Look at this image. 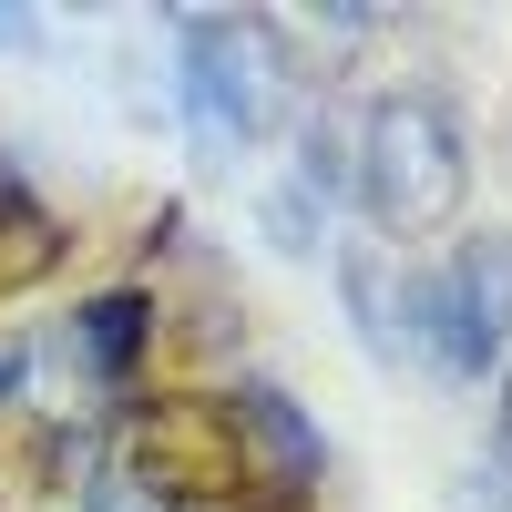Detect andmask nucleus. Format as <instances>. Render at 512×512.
<instances>
[{"label": "nucleus", "instance_id": "nucleus-3", "mask_svg": "<svg viewBox=\"0 0 512 512\" xmlns=\"http://www.w3.org/2000/svg\"><path fill=\"white\" fill-rule=\"evenodd\" d=\"M390 349L431 359L441 379L502 369V349H512V226L461 236L441 277H400L390 287Z\"/></svg>", "mask_w": 512, "mask_h": 512}, {"label": "nucleus", "instance_id": "nucleus-4", "mask_svg": "<svg viewBox=\"0 0 512 512\" xmlns=\"http://www.w3.org/2000/svg\"><path fill=\"white\" fill-rule=\"evenodd\" d=\"M154 502L175 512H226L246 492V451H236V420H226V390H154L134 410V451H123Z\"/></svg>", "mask_w": 512, "mask_h": 512}, {"label": "nucleus", "instance_id": "nucleus-2", "mask_svg": "<svg viewBox=\"0 0 512 512\" xmlns=\"http://www.w3.org/2000/svg\"><path fill=\"white\" fill-rule=\"evenodd\" d=\"M349 195H359V216L390 246L461 226V195H472V134H461V113L441 93H420V82L410 93H379L359 113V175H349Z\"/></svg>", "mask_w": 512, "mask_h": 512}, {"label": "nucleus", "instance_id": "nucleus-10", "mask_svg": "<svg viewBox=\"0 0 512 512\" xmlns=\"http://www.w3.org/2000/svg\"><path fill=\"white\" fill-rule=\"evenodd\" d=\"M21 379H31V338H21V328H0V420L21 410Z\"/></svg>", "mask_w": 512, "mask_h": 512}, {"label": "nucleus", "instance_id": "nucleus-11", "mask_svg": "<svg viewBox=\"0 0 512 512\" xmlns=\"http://www.w3.org/2000/svg\"><path fill=\"white\" fill-rule=\"evenodd\" d=\"M492 144H502V185H512V103H502V123H492Z\"/></svg>", "mask_w": 512, "mask_h": 512}, {"label": "nucleus", "instance_id": "nucleus-1", "mask_svg": "<svg viewBox=\"0 0 512 512\" xmlns=\"http://www.w3.org/2000/svg\"><path fill=\"white\" fill-rule=\"evenodd\" d=\"M185 31V62H175V113L205 164H236L297 123V52H287V21L267 11H175Z\"/></svg>", "mask_w": 512, "mask_h": 512}, {"label": "nucleus", "instance_id": "nucleus-6", "mask_svg": "<svg viewBox=\"0 0 512 512\" xmlns=\"http://www.w3.org/2000/svg\"><path fill=\"white\" fill-rule=\"evenodd\" d=\"M154 297L144 287H103V297H82L72 308V349H82V369L103 379V390H134V369H144V349H154Z\"/></svg>", "mask_w": 512, "mask_h": 512}, {"label": "nucleus", "instance_id": "nucleus-8", "mask_svg": "<svg viewBox=\"0 0 512 512\" xmlns=\"http://www.w3.org/2000/svg\"><path fill=\"white\" fill-rule=\"evenodd\" d=\"M338 297H349L369 359H400L390 349V267H379V246H338Z\"/></svg>", "mask_w": 512, "mask_h": 512}, {"label": "nucleus", "instance_id": "nucleus-9", "mask_svg": "<svg viewBox=\"0 0 512 512\" xmlns=\"http://www.w3.org/2000/svg\"><path fill=\"white\" fill-rule=\"evenodd\" d=\"M256 226H267V246L277 256H318V236H328V205L308 195V185H267V195H256Z\"/></svg>", "mask_w": 512, "mask_h": 512}, {"label": "nucleus", "instance_id": "nucleus-7", "mask_svg": "<svg viewBox=\"0 0 512 512\" xmlns=\"http://www.w3.org/2000/svg\"><path fill=\"white\" fill-rule=\"evenodd\" d=\"M72 256V236H62V216L41 205L11 164H0V297H21V287H41Z\"/></svg>", "mask_w": 512, "mask_h": 512}, {"label": "nucleus", "instance_id": "nucleus-5", "mask_svg": "<svg viewBox=\"0 0 512 512\" xmlns=\"http://www.w3.org/2000/svg\"><path fill=\"white\" fill-rule=\"evenodd\" d=\"M226 420H236V451H246V492H267V502H308L318 492L328 441H318V420L287 390L246 379V390H226Z\"/></svg>", "mask_w": 512, "mask_h": 512}, {"label": "nucleus", "instance_id": "nucleus-12", "mask_svg": "<svg viewBox=\"0 0 512 512\" xmlns=\"http://www.w3.org/2000/svg\"><path fill=\"white\" fill-rule=\"evenodd\" d=\"M502 431H512V359H502Z\"/></svg>", "mask_w": 512, "mask_h": 512}]
</instances>
